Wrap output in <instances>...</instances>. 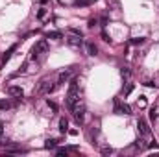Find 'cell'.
<instances>
[{
    "instance_id": "6da1fadb",
    "label": "cell",
    "mask_w": 159,
    "mask_h": 157,
    "mask_svg": "<svg viewBox=\"0 0 159 157\" xmlns=\"http://www.w3.org/2000/svg\"><path fill=\"white\" fill-rule=\"evenodd\" d=\"M80 100V89H78V78H72L69 83V93H67V107L70 109L76 102Z\"/></svg>"
},
{
    "instance_id": "7a4b0ae2",
    "label": "cell",
    "mask_w": 159,
    "mask_h": 157,
    "mask_svg": "<svg viewBox=\"0 0 159 157\" xmlns=\"http://www.w3.org/2000/svg\"><path fill=\"white\" fill-rule=\"evenodd\" d=\"M70 111L74 113V118H76V124L80 126V124H83V117H85V105H83V102H76L72 107H70Z\"/></svg>"
},
{
    "instance_id": "3957f363",
    "label": "cell",
    "mask_w": 159,
    "mask_h": 157,
    "mask_svg": "<svg viewBox=\"0 0 159 157\" xmlns=\"http://www.w3.org/2000/svg\"><path fill=\"white\" fill-rule=\"evenodd\" d=\"M137 128H139V133H141L143 137H150V126H148V122H146L144 118H139Z\"/></svg>"
},
{
    "instance_id": "277c9868",
    "label": "cell",
    "mask_w": 159,
    "mask_h": 157,
    "mask_svg": "<svg viewBox=\"0 0 159 157\" xmlns=\"http://www.w3.org/2000/svg\"><path fill=\"white\" fill-rule=\"evenodd\" d=\"M115 113L117 115H130L132 113V107L128 105V104H115Z\"/></svg>"
},
{
    "instance_id": "5b68a950",
    "label": "cell",
    "mask_w": 159,
    "mask_h": 157,
    "mask_svg": "<svg viewBox=\"0 0 159 157\" xmlns=\"http://www.w3.org/2000/svg\"><path fill=\"white\" fill-rule=\"evenodd\" d=\"M67 43H69L70 46H74V48H80V46L83 44L82 37H80V35H72V33H70V37H67Z\"/></svg>"
},
{
    "instance_id": "8992f818",
    "label": "cell",
    "mask_w": 159,
    "mask_h": 157,
    "mask_svg": "<svg viewBox=\"0 0 159 157\" xmlns=\"http://www.w3.org/2000/svg\"><path fill=\"white\" fill-rule=\"evenodd\" d=\"M7 93H9V96H15V98H22V94H24L22 87H17V85H11L7 89Z\"/></svg>"
},
{
    "instance_id": "52a82bcc",
    "label": "cell",
    "mask_w": 159,
    "mask_h": 157,
    "mask_svg": "<svg viewBox=\"0 0 159 157\" xmlns=\"http://www.w3.org/2000/svg\"><path fill=\"white\" fill-rule=\"evenodd\" d=\"M33 50H35L37 54H41V52H48V43H46L44 39H41V41L33 46Z\"/></svg>"
},
{
    "instance_id": "ba28073f",
    "label": "cell",
    "mask_w": 159,
    "mask_h": 157,
    "mask_svg": "<svg viewBox=\"0 0 159 157\" xmlns=\"http://www.w3.org/2000/svg\"><path fill=\"white\" fill-rule=\"evenodd\" d=\"M85 48H87V54H89V56H96V54H98V48H96V44H94V43H91V41L85 44Z\"/></svg>"
},
{
    "instance_id": "9c48e42d",
    "label": "cell",
    "mask_w": 159,
    "mask_h": 157,
    "mask_svg": "<svg viewBox=\"0 0 159 157\" xmlns=\"http://www.w3.org/2000/svg\"><path fill=\"white\" fill-rule=\"evenodd\" d=\"M59 131L61 133H65V131H69V120L63 117V118H59Z\"/></svg>"
},
{
    "instance_id": "30bf717a",
    "label": "cell",
    "mask_w": 159,
    "mask_h": 157,
    "mask_svg": "<svg viewBox=\"0 0 159 157\" xmlns=\"http://www.w3.org/2000/svg\"><path fill=\"white\" fill-rule=\"evenodd\" d=\"M135 148H137L139 152H143V150H146V148H148V144H146V141H144V139H137V141H135Z\"/></svg>"
},
{
    "instance_id": "8fae6325",
    "label": "cell",
    "mask_w": 159,
    "mask_h": 157,
    "mask_svg": "<svg viewBox=\"0 0 159 157\" xmlns=\"http://www.w3.org/2000/svg\"><path fill=\"white\" fill-rule=\"evenodd\" d=\"M69 80H70V70H65V72H61V74H59L57 83H65V81H69Z\"/></svg>"
},
{
    "instance_id": "7c38bea8",
    "label": "cell",
    "mask_w": 159,
    "mask_h": 157,
    "mask_svg": "<svg viewBox=\"0 0 159 157\" xmlns=\"http://www.w3.org/2000/svg\"><path fill=\"white\" fill-rule=\"evenodd\" d=\"M15 50H17V44H13V46H11V48H9V50H7L6 54H4V57H2V63H6V61H9V57H11V54H13Z\"/></svg>"
},
{
    "instance_id": "4fadbf2b",
    "label": "cell",
    "mask_w": 159,
    "mask_h": 157,
    "mask_svg": "<svg viewBox=\"0 0 159 157\" xmlns=\"http://www.w3.org/2000/svg\"><path fill=\"white\" fill-rule=\"evenodd\" d=\"M57 146V141L56 139H46V143H44V148L46 150H54Z\"/></svg>"
},
{
    "instance_id": "5bb4252c",
    "label": "cell",
    "mask_w": 159,
    "mask_h": 157,
    "mask_svg": "<svg viewBox=\"0 0 159 157\" xmlns=\"http://www.w3.org/2000/svg\"><path fill=\"white\" fill-rule=\"evenodd\" d=\"M61 37H63L61 31H48L46 33V39H61Z\"/></svg>"
},
{
    "instance_id": "9a60e30c",
    "label": "cell",
    "mask_w": 159,
    "mask_h": 157,
    "mask_svg": "<svg viewBox=\"0 0 159 157\" xmlns=\"http://www.w3.org/2000/svg\"><path fill=\"white\" fill-rule=\"evenodd\" d=\"M150 120H152V122H156V120H157V107H156V105H152V107H150Z\"/></svg>"
},
{
    "instance_id": "2e32d148",
    "label": "cell",
    "mask_w": 159,
    "mask_h": 157,
    "mask_svg": "<svg viewBox=\"0 0 159 157\" xmlns=\"http://www.w3.org/2000/svg\"><path fill=\"white\" fill-rule=\"evenodd\" d=\"M96 0H76L74 4L76 6H80V7H85V6H89V4H94Z\"/></svg>"
},
{
    "instance_id": "e0dca14e",
    "label": "cell",
    "mask_w": 159,
    "mask_h": 157,
    "mask_svg": "<svg viewBox=\"0 0 159 157\" xmlns=\"http://www.w3.org/2000/svg\"><path fill=\"white\" fill-rule=\"evenodd\" d=\"M130 74H132V72H130L128 67H122V68H120V76H122V78H130Z\"/></svg>"
},
{
    "instance_id": "ac0fdd59",
    "label": "cell",
    "mask_w": 159,
    "mask_h": 157,
    "mask_svg": "<svg viewBox=\"0 0 159 157\" xmlns=\"http://www.w3.org/2000/svg\"><path fill=\"white\" fill-rule=\"evenodd\" d=\"M109 6H113V9H120V0H107Z\"/></svg>"
},
{
    "instance_id": "d6986e66",
    "label": "cell",
    "mask_w": 159,
    "mask_h": 157,
    "mask_svg": "<svg viewBox=\"0 0 159 157\" xmlns=\"http://www.w3.org/2000/svg\"><path fill=\"white\" fill-rule=\"evenodd\" d=\"M48 107H50L54 113H57V109H59V107H57V104H56V102H50V100H48Z\"/></svg>"
},
{
    "instance_id": "ffe728a7",
    "label": "cell",
    "mask_w": 159,
    "mask_h": 157,
    "mask_svg": "<svg viewBox=\"0 0 159 157\" xmlns=\"http://www.w3.org/2000/svg\"><path fill=\"white\" fill-rule=\"evenodd\" d=\"M144 43V37H137V39H132V44H143Z\"/></svg>"
},
{
    "instance_id": "44dd1931",
    "label": "cell",
    "mask_w": 159,
    "mask_h": 157,
    "mask_svg": "<svg viewBox=\"0 0 159 157\" xmlns=\"http://www.w3.org/2000/svg\"><path fill=\"white\" fill-rule=\"evenodd\" d=\"M102 154L104 155H109V154H113V148L111 146H106V148H102Z\"/></svg>"
},
{
    "instance_id": "7402d4cb",
    "label": "cell",
    "mask_w": 159,
    "mask_h": 157,
    "mask_svg": "<svg viewBox=\"0 0 159 157\" xmlns=\"http://www.w3.org/2000/svg\"><path fill=\"white\" fill-rule=\"evenodd\" d=\"M11 105L7 104V102H0V111H4V109H9Z\"/></svg>"
},
{
    "instance_id": "603a6c76",
    "label": "cell",
    "mask_w": 159,
    "mask_h": 157,
    "mask_svg": "<svg viewBox=\"0 0 159 157\" xmlns=\"http://www.w3.org/2000/svg\"><path fill=\"white\" fill-rule=\"evenodd\" d=\"M69 31H70L72 35H80V37H82V31H80V30H76V28H70Z\"/></svg>"
},
{
    "instance_id": "cb8c5ba5",
    "label": "cell",
    "mask_w": 159,
    "mask_h": 157,
    "mask_svg": "<svg viewBox=\"0 0 159 157\" xmlns=\"http://www.w3.org/2000/svg\"><path fill=\"white\" fill-rule=\"evenodd\" d=\"M102 39H104L106 43H111V37H109V35H107L106 31H102Z\"/></svg>"
},
{
    "instance_id": "d4e9b609",
    "label": "cell",
    "mask_w": 159,
    "mask_h": 157,
    "mask_svg": "<svg viewBox=\"0 0 159 157\" xmlns=\"http://www.w3.org/2000/svg\"><path fill=\"white\" fill-rule=\"evenodd\" d=\"M133 91V83H128V87H126V91H124V94H130Z\"/></svg>"
},
{
    "instance_id": "484cf974",
    "label": "cell",
    "mask_w": 159,
    "mask_h": 157,
    "mask_svg": "<svg viewBox=\"0 0 159 157\" xmlns=\"http://www.w3.org/2000/svg\"><path fill=\"white\" fill-rule=\"evenodd\" d=\"M44 15H46V9H39V11H37V17H39V19H43Z\"/></svg>"
},
{
    "instance_id": "4316f807",
    "label": "cell",
    "mask_w": 159,
    "mask_h": 157,
    "mask_svg": "<svg viewBox=\"0 0 159 157\" xmlns=\"http://www.w3.org/2000/svg\"><path fill=\"white\" fill-rule=\"evenodd\" d=\"M96 26V19H89V28H94Z\"/></svg>"
},
{
    "instance_id": "83f0119b",
    "label": "cell",
    "mask_w": 159,
    "mask_h": 157,
    "mask_svg": "<svg viewBox=\"0 0 159 157\" xmlns=\"http://www.w3.org/2000/svg\"><path fill=\"white\" fill-rule=\"evenodd\" d=\"M57 155H59V157L67 155V150H63V148H59V150H57Z\"/></svg>"
},
{
    "instance_id": "f1b7e54d",
    "label": "cell",
    "mask_w": 159,
    "mask_h": 157,
    "mask_svg": "<svg viewBox=\"0 0 159 157\" xmlns=\"http://www.w3.org/2000/svg\"><path fill=\"white\" fill-rule=\"evenodd\" d=\"M144 85H146V87H156V81H146Z\"/></svg>"
},
{
    "instance_id": "f546056e",
    "label": "cell",
    "mask_w": 159,
    "mask_h": 157,
    "mask_svg": "<svg viewBox=\"0 0 159 157\" xmlns=\"http://www.w3.org/2000/svg\"><path fill=\"white\" fill-rule=\"evenodd\" d=\"M156 87H159V78L156 80Z\"/></svg>"
}]
</instances>
